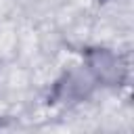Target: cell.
<instances>
[{
	"label": "cell",
	"instance_id": "1",
	"mask_svg": "<svg viewBox=\"0 0 134 134\" xmlns=\"http://www.w3.org/2000/svg\"><path fill=\"white\" fill-rule=\"evenodd\" d=\"M94 71L98 73V77L103 82H109V84H115V82L119 84L121 82V73H124L119 61H115V57H111L107 52L98 54V61L94 63Z\"/></svg>",
	"mask_w": 134,
	"mask_h": 134
}]
</instances>
